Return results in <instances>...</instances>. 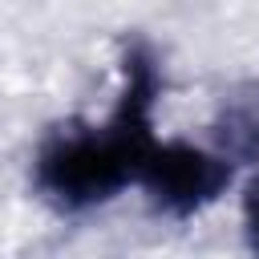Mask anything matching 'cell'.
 I'll use <instances>...</instances> for the list:
<instances>
[{
    "instance_id": "obj_1",
    "label": "cell",
    "mask_w": 259,
    "mask_h": 259,
    "mask_svg": "<svg viewBox=\"0 0 259 259\" xmlns=\"http://www.w3.org/2000/svg\"><path fill=\"white\" fill-rule=\"evenodd\" d=\"M162 93L158 57L130 45L121 57V89L105 121L57 125L32 158V190L61 214H85L113 202L138 182V166L154 146V105Z\"/></svg>"
},
{
    "instance_id": "obj_2",
    "label": "cell",
    "mask_w": 259,
    "mask_h": 259,
    "mask_svg": "<svg viewBox=\"0 0 259 259\" xmlns=\"http://www.w3.org/2000/svg\"><path fill=\"white\" fill-rule=\"evenodd\" d=\"M239 166L219 150V146H202V142H186V138H154V146L146 150L142 166H138V182L146 202L174 223H186L194 214H202L206 206H214L231 186H235Z\"/></svg>"
},
{
    "instance_id": "obj_3",
    "label": "cell",
    "mask_w": 259,
    "mask_h": 259,
    "mask_svg": "<svg viewBox=\"0 0 259 259\" xmlns=\"http://www.w3.org/2000/svg\"><path fill=\"white\" fill-rule=\"evenodd\" d=\"M210 146H219L235 166L259 162V81H247L243 89L223 97Z\"/></svg>"
},
{
    "instance_id": "obj_4",
    "label": "cell",
    "mask_w": 259,
    "mask_h": 259,
    "mask_svg": "<svg viewBox=\"0 0 259 259\" xmlns=\"http://www.w3.org/2000/svg\"><path fill=\"white\" fill-rule=\"evenodd\" d=\"M243 235L259 251V174L247 182V194H243Z\"/></svg>"
}]
</instances>
